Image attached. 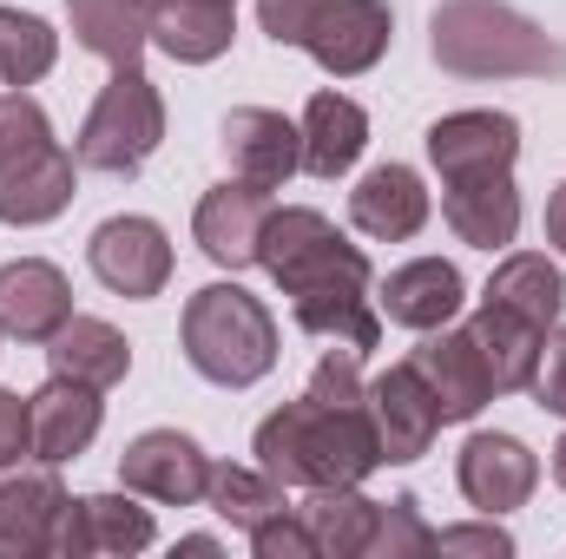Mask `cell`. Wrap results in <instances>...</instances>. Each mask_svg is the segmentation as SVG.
Wrapping results in <instances>:
<instances>
[{"mask_svg": "<svg viewBox=\"0 0 566 559\" xmlns=\"http://www.w3.org/2000/svg\"><path fill=\"white\" fill-rule=\"evenodd\" d=\"M363 402H369L376 441H382V467H409V461H422L428 447H434V434L448 428L416 362H389V369L369 382Z\"/></svg>", "mask_w": 566, "mask_h": 559, "instance_id": "obj_10", "label": "cell"}, {"mask_svg": "<svg viewBox=\"0 0 566 559\" xmlns=\"http://www.w3.org/2000/svg\"><path fill=\"white\" fill-rule=\"evenodd\" d=\"M133 7H139V13H151V7H165V0H133Z\"/></svg>", "mask_w": 566, "mask_h": 559, "instance_id": "obj_42", "label": "cell"}, {"mask_svg": "<svg viewBox=\"0 0 566 559\" xmlns=\"http://www.w3.org/2000/svg\"><path fill=\"white\" fill-rule=\"evenodd\" d=\"M454 481H461V494H468V507H481V514H514V507H527L534 500V487H541V461H534V447L521 441V434H468L461 441V454H454Z\"/></svg>", "mask_w": 566, "mask_h": 559, "instance_id": "obj_12", "label": "cell"}, {"mask_svg": "<svg viewBox=\"0 0 566 559\" xmlns=\"http://www.w3.org/2000/svg\"><path fill=\"white\" fill-rule=\"evenodd\" d=\"M258 27L277 46H303L336 80H363L396 40L389 0H258Z\"/></svg>", "mask_w": 566, "mask_h": 559, "instance_id": "obj_5", "label": "cell"}, {"mask_svg": "<svg viewBox=\"0 0 566 559\" xmlns=\"http://www.w3.org/2000/svg\"><path fill=\"white\" fill-rule=\"evenodd\" d=\"M224 158H231V178L258 191H283L303 171V133L271 106H238L224 113Z\"/></svg>", "mask_w": 566, "mask_h": 559, "instance_id": "obj_18", "label": "cell"}, {"mask_svg": "<svg viewBox=\"0 0 566 559\" xmlns=\"http://www.w3.org/2000/svg\"><path fill=\"white\" fill-rule=\"evenodd\" d=\"M422 553H434V527L422 520V500H416V494L382 500V520H376L369 559H422Z\"/></svg>", "mask_w": 566, "mask_h": 559, "instance_id": "obj_32", "label": "cell"}, {"mask_svg": "<svg viewBox=\"0 0 566 559\" xmlns=\"http://www.w3.org/2000/svg\"><path fill=\"white\" fill-rule=\"evenodd\" d=\"M66 481L53 461L40 467H0V559H46L53 553V527L66 507Z\"/></svg>", "mask_w": 566, "mask_h": 559, "instance_id": "obj_13", "label": "cell"}, {"mask_svg": "<svg viewBox=\"0 0 566 559\" xmlns=\"http://www.w3.org/2000/svg\"><path fill=\"white\" fill-rule=\"evenodd\" d=\"M296 514L316 540V559H369L382 500H369L363 487H310V500Z\"/></svg>", "mask_w": 566, "mask_h": 559, "instance_id": "obj_27", "label": "cell"}, {"mask_svg": "<svg viewBox=\"0 0 566 559\" xmlns=\"http://www.w3.org/2000/svg\"><path fill=\"white\" fill-rule=\"evenodd\" d=\"M468 336H474V349H481V362H488V376H494V395H521V389H534L541 342H547L534 323H521V316L481 303V309L468 316Z\"/></svg>", "mask_w": 566, "mask_h": 559, "instance_id": "obj_28", "label": "cell"}, {"mask_svg": "<svg viewBox=\"0 0 566 559\" xmlns=\"http://www.w3.org/2000/svg\"><path fill=\"white\" fill-rule=\"evenodd\" d=\"M178 553H218V540L211 534H191V540H178Z\"/></svg>", "mask_w": 566, "mask_h": 559, "instance_id": "obj_40", "label": "cell"}, {"mask_svg": "<svg viewBox=\"0 0 566 559\" xmlns=\"http://www.w3.org/2000/svg\"><path fill=\"white\" fill-rule=\"evenodd\" d=\"M66 20H73V40L93 60H106L113 73L139 66L145 46H151V27H145V13L133 0H66Z\"/></svg>", "mask_w": 566, "mask_h": 559, "instance_id": "obj_29", "label": "cell"}, {"mask_svg": "<svg viewBox=\"0 0 566 559\" xmlns=\"http://www.w3.org/2000/svg\"><path fill=\"white\" fill-rule=\"evenodd\" d=\"M251 553L258 559H316V540H310L303 514L283 507V514H271L264 527H251Z\"/></svg>", "mask_w": 566, "mask_h": 559, "instance_id": "obj_36", "label": "cell"}, {"mask_svg": "<svg viewBox=\"0 0 566 559\" xmlns=\"http://www.w3.org/2000/svg\"><path fill=\"white\" fill-rule=\"evenodd\" d=\"M178 342H185V362L218 389H251L277 369V316L264 309V296H251L238 283L191 289Z\"/></svg>", "mask_w": 566, "mask_h": 559, "instance_id": "obj_4", "label": "cell"}, {"mask_svg": "<svg viewBox=\"0 0 566 559\" xmlns=\"http://www.w3.org/2000/svg\"><path fill=\"white\" fill-rule=\"evenodd\" d=\"M534 402H541L547 415H560V421H566V323H554V329H547V342H541Z\"/></svg>", "mask_w": 566, "mask_h": 559, "instance_id": "obj_37", "label": "cell"}, {"mask_svg": "<svg viewBox=\"0 0 566 559\" xmlns=\"http://www.w3.org/2000/svg\"><path fill=\"white\" fill-rule=\"evenodd\" d=\"M0 336H7V329H0Z\"/></svg>", "mask_w": 566, "mask_h": 559, "instance_id": "obj_44", "label": "cell"}, {"mask_svg": "<svg viewBox=\"0 0 566 559\" xmlns=\"http://www.w3.org/2000/svg\"><path fill=\"white\" fill-rule=\"evenodd\" d=\"M349 224L363 231V238H376V244H409L416 231L428 224V184L416 165H376V171H363L356 178V191H349Z\"/></svg>", "mask_w": 566, "mask_h": 559, "instance_id": "obj_20", "label": "cell"}, {"mask_svg": "<svg viewBox=\"0 0 566 559\" xmlns=\"http://www.w3.org/2000/svg\"><path fill=\"white\" fill-rule=\"evenodd\" d=\"M434 66L454 80H560L566 46L507 0H441L428 20Z\"/></svg>", "mask_w": 566, "mask_h": 559, "instance_id": "obj_3", "label": "cell"}, {"mask_svg": "<svg viewBox=\"0 0 566 559\" xmlns=\"http://www.w3.org/2000/svg\"><path fill=\"white\" fill-rule=\"evenodd\" d=\"M434 553L441 559H507L514 553V534L494 527V514H488V520H468V527H441Z\"/></svg>", "mask_w": 566, "mask_h": 559, "instance_id": "obj_35", "label": "cell"}, {"mask_svg": "<svg viewBox=\"0 0 566 559\" xmlns=\"http://www.w3.org/2000/svg\"><path fill=\"white\" fill-rule=\"evenodd\" d=\"M271 191H258V184H244V178H224V184H211L205 198H198V211H191V238H198V251L218 264V271H251L258 257H264V224H271Z\"/></svg>", "mask_w": 566, "mask_h": 559, "instance_id": "obj_9", "label": "cell"}, {"mask_svg": "<svg viewBox=\"0 0 566 559\" xmlns=\"http://www.w3.org/2000/svg\"><path fill=\"white\" fill-rule=\"evenodd\" d=\"M73 178H80V158L60 139L7 158V165H0V224H13V231L53 224V218L73 204Z\"/></svg>", "mask_w": 566, "mask_h": 559, "instance_id": "obj_16", "label": "cell"}, {"mask_svg": "<svg viewBox=\"0 0 566 559\" xmlns=\"http://www.w3.org/2000/svg\"><path fill=\"white\" fill-rule=\"evenodd\" d=\"M251 454L283 487H363L382 467L369 402H316V395H296L258 421Z\"/></svg>", "mask_w": 566, "mask_h": 559, "instance_id": "obj_2", "label": "cell"}, {"mask_svg": "<svg viewBox=\"0 0 566 559\" xmlns=\"http://www.w3.org/2000/svg\"><path fill=\"white\" fill-rule=\"evenodd\" d=\"M441 218L461 244L474 251H507L521 238V191L514 171H481V178H448L441 184Z\"/></svg>", "mask_w": 566, "mask_h": 559, "instance_id": "obj_19", "label": "cell"}, {"mask_svg": "<svg viewBox=\"0 0 566 559\" xmlns=\"http://www.w3.org/2000/svg\"><path fill=\"white\" fill-rule=\"evenodd\" d=\"M481 303H494V309H507V316H521V323H534L547 336L566 309V277H560V264L541 257V251H507L494 264L488 289H481Z\"/></svg>", "mask_w": 566, "mask_h": 559, "instance_id": "obj_25", "label": "cell"}, {"mask_svg": "<svg viewBox=\"0 0 566 559\" xmlns=\"http://www.w3.org/2000/svg\"><path fill=\"white\" fill-rule=\"evenodd\" d=\"M46 369L106 395V389H119V382L133 376V342H126L113 323H99V316H73V323L46 342Z\"/></svg>", "mask_w": 566, "mask_h": 559, "instance_id": "obj_24", "label": "cell"}, {"mask_svg": "<svg viewBox=\"0 0 566 559\" xmlns=\"http://www.w3.org/2000/svg\"><path fill=\"white\" fill-rule=\"evenodd\" d=\"M27 409H33V461H53V467L80 461L99 441V421H106L99 389L66 382V376H46V389H33Z\"/></svg>", "mask_w": 566, "mask_h": 559, "instance_id": "obj_21", "label": "cell"}, {"mask_svg": "<svg viewBox=\"0 0 566 559\" xmlns=\"http://www.w3.org/2000/svg\"><path fill=\"white\" fill-rule=\"evenodd\" d=\"M231 7H238V0H231Z\"/></svg>", "mask_w": 566, "mask_h": 559, "instance_id": "obj_43", "label": "cell"}, {"mask_svg": "<svg viewBox=\"0 0 566 559\" xmlns=\"http://www.w3.org/2000/svg\"><path fill=\"white\" fill-rule=\"evenodd\" d=\"M290 487H283L277 474H264V467H238V461H211V487H205V507L224 520V527H238V534H251V527H264L271 514H283L290 500H283Z\"/></svg>", "mask_w": 566, "mask_h": 559, "instance_id": "obj_30", "label": "cell"}, {"mask_svg": "<svg viewBox=\"0 0 566 559\" xmlns=\"http://www.w3.org/2000/svg\"><path fill=\"white\" fill-rule=\"evenodd\" d=\"M409 362L422 369V382H428V395H434V409H441V421H474L488 402H494V376H488V362H481L468 323H461V329H454V323L422 329V349H416Z\"/></svg>", "mask_w": 566, "mask_h": 559, "instance_id": "obj_14", "label": "cell"}, {"mask_svg": "<svg viewBox=\"0 0 566 559\" xmlns=\"http://www.w3.org/2000/svg\"><path fill=\"white\" fill-rule=\"evenodd\" d=\"M547 244L566 257V184H554V198H547Z\"/></svg>", "mask_w": 566, "mask_h": 559, "instance_id": "obj_39", "label": "cell"}, {"mask_svg": "<svg viewBox=\"0 0 566 559\" xmlns=\"http://www.w3.org/2000/svg\"><path fill=\"white\" fill-rule=\"evenodd\" d=\"M86 264L113 296L145 303V296H165V283H171V238L151 218H106L86 244Z\"/></svg>", "mask_w": 566, "mask_h": 559, "instance_id": "obj_11", "label": "cell"}, {"mask_svg": "<svg viewBox=\"0 0 566 559\" xmlns=\"http://www.w3.org/2000/svg\"><path fill=\"white\" fill-rule=\"evenodd\" d=\"M145 27H151V46L171 53L178 66H211L238 40V7L231 0H165L145 13Z\"/></svg>", "mask_w": 566, "mask_h": 559, "instance_id": "obj_23", "label": "cell"}, {"mask_svg": "<svg viewBox=\"0 0 566 559\" xmlns=\"http://www.w3.org/2000/svg\"><path fill=\"white\" fill-rule=\"evenodd\" d=\"M60 60V33L40 13L0 7V86H40Z\"/></svg>", "mask_w": 566, "mask_h": 559, "instance_id": "obj_31", "label": "cell"}, {"mask_svg": "<svg viewBox=\"0 0 566 559\" xmlns=\"http://www.w3.org/2000/svg\"><path fill=\"white\" fill-rule=\"evenodd\" d=\"M53 139V119H46V106L27 93V86H13V93H0V165L7 158H20V151H33V145Z\"/></svg>", "mask_w": 566, "mask_h": 559, "instance_id": "obj_33", "label": "cell"}, {"mask_svg": "<svg viewBox=\"0 0 566 559\" xmlns=\"http://www.w3.org/2000/svg\"><path fill=\"white\" fill-rule=\"evenodd\" d=\"M271 283L290 296L296 329L323 336V342H349V349H376L382 342V309L369 303L376 271L363 257V244H349L316 204H277L264 224V257Z\"/></svg>", "mask_w": 566, "mask_h": 559, "instance_id": "obj_1", "label": "cell"}, {"mask_svg": "<svg viewBox=\"0 0 566 559\" xmlns=\"http://www.w3.org/2000/svg\"><path fill=\"white\" fill-rule=\"evenodd\" d=\"M554 481H560V487H566V434H560V441H554Z\"/></svg>", "mask_w": 566, "mask_h": 559, "instance_id": "obj_41", "label": "cell"}, {"mask_svg": "<svg viewBox=\"0 0 566 559\" xmlns=\"http://www.w3.org/2000/svg\"><path fill=\"white\" fill-rule=\"evenodd\" d=\"M27 454H33V409H27V395L0 389V467H13Z\"/></svg>", "mask_w": 566, "mask_h": 559, "instance_id": "obj_38", "label": "cell"}, {"mask_svg": "<svg viewBox=\"0 0 566 559\" xmlns=\"http://www.w3.org/2000/svg\"><path fill=\"white\" fill-rule=\"evenodd\" d=\"M514 158H521V119L514 113L474 106V113H448L428 126V165L441 171V184L481 178V171H514Z\"/></svg>", "mask_w": 566, "mask_h": 559, "instance_id": "obj_15", "label": "cell"}, {"mask_svg": "<svg viewBox=\"0 0 566 559\" xmlns=\"http://www.w3.org/2000/svg\"><path fill=\"white\" fill-rule=\"evenodd\" d=\"M382 316L396 323V329H441V323H454L461 316V303H468V283L461 271L448 264V257H416V264H402V271H389L382 283Z\"/></svg>", "mask_w": 566, "mask_h": 559, "instance_id": "obj_22", "label": "cell"}, {"mask_svg": "<svg viewBox=\"0 0 566 559\" xmlns=\"http://www.w3.org/2000/svg\"><path fill=\"white\" fill-rule=\"evenodd\" d=\"M296 133H303V171L310 178H343L363 158V145H369V113L349 93H316L303 106Z\"/></svg>", "mask_w": 566, "mask_h": 559, "instance_id": "obj_26", "label": "cell"}, {"mask_svg": "<svg viewBox=\"0 0 566 559\" xmlns=\"http://www.w3.org/2000/svg\"><path fill=\"white\" fill-rule=\"evenodd\" d=\"M158 145H165V99L145 80V66H119L99 86V99L73 139V158H80V171H99V178H139Z\"/></svg>", "mask_w": 566, "mask_h": 559, "instance_id": "obj_6", "label": "cell"}, {"mask_svg": "<svg viewBox=\"0 0 566 559\" xmlns=\"http://www.w3.org/2000/svg\"><path fill=\"white\" fill-rule=\"evenodd\" d=\"M73 323V283L46 257H13L0 264V329L13 342H53Z\"/></svg>", "mask_w": 566, "mask_h": 559, "instance_id": "obj_17", "label": "cell"}, {"mask_svg": "<svg viewBox=\"0 0 566 559\" xmlns=\"http://www.w3.org/2000/svg\"><path fill=\"white\" fill-rule=\"evenodd\" d=\"M119 487H133L151 507H198L211 487V454L178 428H145L119 454Z\"/></svg>", "mask_w": 566, "mask_h": 559, "instance_id": "obj_7", "label": "cell"}, {"mask_svg": "<svg viewBox=\"0 0 566 559\" xmlns=\"http://www.w3.org/2000/svg\"><path fill=\"white\" fill-rule=\"evenodd\" d=\"M303 395H316V402H363V395H369V382H363V349H349V342L323 349Z\"/></svg>", "mask_w": 566, "mask_h": 559, "instance_id": "obj_34", "label": "cell"}, {"mask_svg": "<svg viewBox=\"0 0 566 559\" xmlns=\"http://www.w3.org/2000/svg\"><path fill=\"white\" fill-rule=\"evenodd\" d=\"M151 540H158V520H151V507H139L133 487L66 500L60 527H53V553L60 559H126V553H145Z\"/></svg>", "mask_w": 566, "mask_h": 559, "instance_id": "obj_8", "label": "cell"}]
</instances>
